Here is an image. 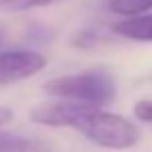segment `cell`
Returning a JSON list of instances; mask_svg holds the SVG:
<instances>
[{
  "label": "cell",
  "mask_w": 152,
  "mask_h": 152,
  "mask_svg": "<svg viewBox=\"0 0 152 152\" xmlns=\"http://www.w3.org/2000/svg\"><path fill=\"white\" fill-rule=\"evenodd\" d=\"M113 34L131 42H152V13L117 21L113 25Z\"/></svg>",
  "instance_id": "obj_4"
},
{
  "label": "cell",
  "mask_w": 152,
  "mask_h": 152,
  "mask_svg": "<svg viewBox=\"0 0 152 152\" xmlns=\"http://www.w3.org/2000/svg\"><path fill=\"white\" fill-rule=\"evenodd\" d=\"M58 2V0H0V9L2 11H27L36 7H46Z\"/></svg>",
  "instance_id": "obj_7"
},
{
  "label": "cell",
  "mask_w": 152,
  "mask_h": 152,
  "mask_svg": "<svg viewBox=\"0 0 152 152\" xmlns=\"http://www.w3.org/2000/svg\"><path fill=\"white\" fill-rule=\"evenodd\" d=\"M106 7L113 15H119V17L127 19V17H137V15L150 13L152 11V0H108Z\"/></svg>",
  "instance_id": "obj_6"
},
{
  "label": "cell",
  "mask_w": 152,
  "mask_h": 152,
  "mask_svg": "<svg viewBox=\"0 0 152 152\" xmlns=\"http://www.w3.org/2000/svg\"><path fill=\"white\" fill-rule=\"evenodd\" d=\"M46 56L36 50H2L0 52V88L25 81L46 67Z\"/></svg>",
  "instance_id": "obj_3"
},
{
  "label": "cell",
  "mask_w": 152,
  "mask_h": 152,
  "mask_svg": "<svg viewBox=\"0 0 152 152\" xmlns=\"http://www.w3.org/2000/svg\"><path fill=\"white\" fill-rule=\"evenodd\" d=\"M0 40H2V31H0Z\"/></svg>",
  "instance_id": "obj_10"
},
{
  "label": "cell",
  "mask_w": 152,
  "mask_h": 152,
  "mask_svg": "<svg viewBox=\"0 0 152 152\" xmlns=\"http://www.w3.org/2000/svg\"><path fill=\"white\" fill-rule=\"evenodd\" d=\"M42 148H44V144L34 137L0 131V152H36Z\"/></svg>",
  "instance_id": "obj_5"
},
{
  "label": "cell",
  "mask_w": 152,
  "mask_h": 152,
  "mask_svg": "<svg viewBox=\"0 0 152 152\" xmlns=\"http://www.w3.org/2000/svg\"><path fill=\"white\" fill-rule=\"evenodd\" d=\"M71 129L79 131L86 140L106 150H129L140 142V129L135 123L90 104L79 108Z\"/></svg>",
  "instance_id": "obj_1"
},
{
  "label": "cell",
  "mask_w": 152,
  "mask_h": 152,
  "mask_svg": "<svg viewBox=\"0 0 152 152\" xmlns=\"http://www.w3.org/2000/svg\"><path fill=\"white\" fill-rule=\"evenodd\" d=\"M44 92L61 100H73V102L104 108L110 102H115L117 86L110 73L92 69V71L54 77L44 83Z\"/></svg>",
  "instance_id": "obj_2"
},
{
  "label": "cell",
  "mask_w": 152,
  "mask_h": 152,
  "mask_svg": "<svg viewBox=\"0 0 152 152\" xmlns=\"http://www.w3.org/2000/svg\"><path fill=\"white\" fill-rule=\"evenodd\" d=\"M13 117H15L13 108H9V106H0V127L7 125V123H11Z\"/></svg>",
  "instance_id": "obj_9"
},
{
  "label": "cell",
  "mask_w": 152,
  "mask_h": 152,
  "mask_svg": "<svg viewBox=\"0 0 152 152\" xmlns=\"http://www.w3.org/2000/svg\"><path fill=\"white\" fill-rule=\"evenodd\" d=\"M133 115H135V119H140L144 123H152V98H144V100L135 102Z\"/></svg>",
  "instance_id": "obj_8"
}]
</instances>
